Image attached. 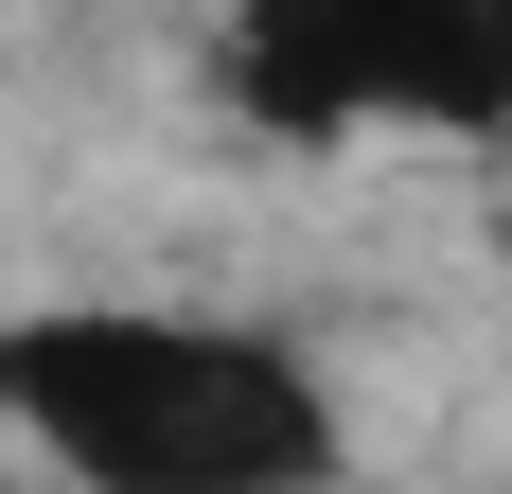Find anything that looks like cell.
Segmentation results:
<instances>
[{
    "label": "cell",
    "instance_id": "obj_1",
    "mask_svg": "<svg viewBox=\"0 0 512 494\" xmlns=\"http://www.w3.org/2000/svg\"><path fill=\"white\" fill-rule=\"evenodd\" d=\"M0 406L89 494H318L336 406L230 318H0Z\"/></svg>",
    "mask_w": 512,
    "mask_h": 494
},
{
    "label": "cell",
    "instance_id": "obj_2",
    "mask_svg": "<svg viewBox=\"0 0 512 494\" xmlns=\"http://www.w3.org/2000/svg\"><path fill=\"white\" fill-rule=\"evenodd\" d=\"M248 106L265 124H512V0H248Z\"/></svg>",
    "mask_w": 512,
    "mask_h": 494
}]
</instances>
